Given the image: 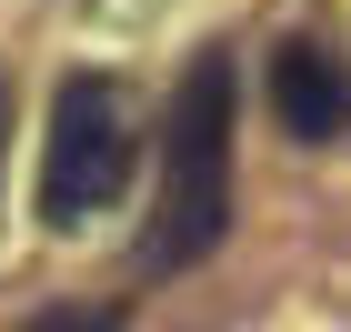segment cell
<instances>
[{
  "label": "cell",
  "instance_id": "7a4b0ae2",
  "mask_svg": "<svg viewBox=\"0 0 351 332\" xmlns=\"http://www.w3.org/2000/svg\"><path fill=\"white\" fill-rule=\"evenodd\" d=\"M131 181V111L121 81L101 71H71L51 101V141H40V221L51 232H81L90 212H110Z\"/></svg>",
  "mask_w": 351,
  "mask_h": 332
},
{
  "label": "cell",
  "instance_id": "3957f363",
  "mask_svg": "<svg viewBox=\"0 0 351 332\" xmlns=\"http://www.w3.org/2000/svg\"><path fill=\"white\" fill-rule=\"evenodd\" d=\"M271 111L291 141H341L351 131V60L331 41H281L271 51Z\"/></svg>",
  "mask_w": 351,
  "mask_h": 332
},
{
  "label": "cell",
  "instance_id": "5b68a950",
  "mask_svg": "<svg viewBox=\"0 0 351 332\" xmlns=\"http://www.w3.org/2000/svg\"><path fill=\"white\" fill-rule=\"evenodd\" d=\"M0 131H10V91H0Z\"/></svg>",
  "mask_w": 351,
  "mask_h": 332
},
{
  "label": "cell",
  "instance_id": "6da1fadb",
  "mask_svg": "<svg viewBox=\"0 0 351 332\" xmlns=\"http://www.w3.org/2000/svg\"><path fill=\"white\" fill-rule=\"evenodd\" d=\"M231 111H241V71H231V51H201L161 121V192H151V232H141V272H191L221 252V232H231Z\"/></svg>",
  "mask_w": 351,
  "mask_h": 332
},
{
  "label": "cell",
  "instance_id": "277c9868",
  "mask_svg": "<svg viewBox=\"0 0 351 332\" xmlns=\"http://www.w3.org/2000/svg\"><path fill=\"white\" fill-rule=\"evenodd\" d=\"M21 332H121V312H40V322H21Z\"/></svg>",
  "mask_w": 351,
  "mask_h": 332
}]
</instances>
